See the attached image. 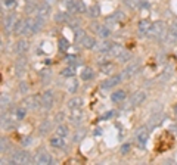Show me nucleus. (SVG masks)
<instances>
[{
    "mask_svg": "<svg viewBox=\"0 0 177 165\" xmlns=\"http://www.w3.org/2000/svg\"><path fill=\"white\" fill-rule=\"evenodd\" d=\"M43 21L44 19L38 18V16H37V19H27L25 21V31H24V34L25 35H33L37 31H40L43 28Z\"/></svg>",
    "mask_w": 177,
    "mask_h": 165,
    "instance_id": "obj_1",
    "label": "nucleus"
},
{
    "mask_svg": "<svg viewBox=\"0 0 177 165\" xmlns=\"http://www.w3.org/2000/svg\"><path fill=\"white\" fill-rule=\"evenodd\" d=\"M12 164H18V165H27L31 162V156L28 152H15L13 156H12L11 159Z\"/></svg>",
    "mask_w": 177,
    "mask_h": 165,
    "instance_id": "obj_2",
    "label": "nucleus"
},
{
    "mask_svg": "<svg viewBox=\"0 0 177 165\" xmlns=\"http://www.w3.org/2000/svg\"><path fill=\"white\" fill-rule=\"evenodd\" d=\"M52 105H53V93L49 91V90L42 93V96H40V106L43 109H50Z\"/></svg>",
    "mask_w": 177,
    "mask_h": 165,
    "instance_id": "obj_3",
    "label": "nucleus"
},
{
    "mask_svg": "<svg viewBox=\"0 0 177 165\" xmlns=\"http://www.w3.org/2000/svg\"><path fill=\"white\" fill-rule=\"evenodd\" d=\"M34 162L40 165H49V164H52V156L47 152H44V150H40L38 153L34 156Z\"/></svg>",
    "mask_w": 177,
    "mask_h": 165,
    "instance_id": "obj_4",
    "label": "nucleus"
},
{
    "mask_svg": "<svg viewBox=\"0 0 177 165\" xmlns=\"http://www.w3.org/2000/svg\"><path fill=\"white\" fill-rule=\"evenodd\" d=\"M165 33V25L162 21H156V22H152V28H151V35L154 37H159L162 34Z\"/></svg>",
    "mask_w": 177,
    "mask_h": 165,
    "instance_id": "obj_5",
    "label": "nucleus"
},
{
    "mask_svg": "<svg viewBox=\"0 0 177 165\" xmlns=\"http://www.w3.org/2000/svg\"><path fill=\"white\" fill-rule=\"evenodd\" d=\"M148 139H149V133H148V130L143 128V127L139 128L137 133H136V140H137V143L143 147L145 144H146V142H148Z\"/></svg>",
    "mask_w": 177,
    "mask_h": 165,
    "instance_id": "obj_6",
    "label": "nucleus"
},
{
    "mask_svg": "<svg viewBox=\"0 0 177 165\" xmlns=\"http://www.w3.org/2000/svg\"><path fill=\"white\" fill-rule=\"evenodd\" d=\"M122 74L121 75H114L112 78H109V80H106V81H103L102 83V88H112V87H115L117 84H120L121 83V80H122Z\"/></svg>",
    "mask_w": 177,
    "mask_h": 165,
    "instance_id": "obj_7",
    "label": "nucleus"
},
{
    "mask_svg": "<svg viewBox=\"0 0 177 165\" xmlns=\"http://www.w3.org/2000/svg\"><path fill=\"white\" fill-rule=\"evenodd\" d=\"M16 16L15 15H9L6 16V19H3V27L6 31H13L15 30V25H16Z\"/></svg>",
    "mask_w": 177,
    "mask_h": 165,
    "instance_id": "obj_8",
    "label": "nucleus"
},
{
    "mask_svg": "<svg viewBox=\"0 0 177 165\" xmlns=\"http://www.w3.org/2000/svg\"><path fill=\"white\" fill-rule=\"evenodd\" d=\"M151 28H152V22L149 21V19H142V21L139 22V25H137L139 33L143 34V35L151 33Z\"/></svg>",
    "mask_w": 177,
    "mask_h": 165,
    "instance_id": "obj_9",
    "label": "nucleus"
},
{
    "mask_svg": "<svg viewBox=\"0 0 177 165\" xmlns=\"http://www.w3.org/2000/svg\"><path fill=\"white\" fill-rule=\"evenodd\" d=\"M122 52H124V49H122L121 44L112 43L109 47V50H108V55L112 56V58H120V56L122 55Z\"/></svg>",
    "mask_w": 177,
    "mask_h": 165,
    "instance_id": "obj_10",
    "label": "nucleus"
},
{
    "mask_svg": "<svg viewBox=\"0 0 177 165\" xmlns=\"http://www.w3.org/2000/svg\"><path fill=\"white\" fill-rule=\"evenodd\" d=\"M49 15H50V5L44 3V5H42V6H38V8H37V16H38V18L46 19Z\"/></svg>",
    "mask_w": 177,
    "mask_h": 165,
    "instance_id": "obj_11",
    "label": "nucleus"
},
{
    "mask_svg": "<svg viewBox=\"0 0 177 165\" xmlns=\"http://www.w3.org/2000/svg\"><path fill=\"white\" fill-rule=\"evenodd\" d=\"M145 99H146V94L143 91H136L132 96V105L133 106H139V105H142L145 102Z\"/></svg>",
    "mask_w": 177,
    "mask_h": 165,
    "instance_id": "obj_12",
    "label": "nucleus"
},
{
    "mask_svg": "<svg viewBox=\"0 0 177 165\" xmlns=\"http://www.w3.org/2000/svg\"><path fill=\"white\" fill-rule=\"evenodd\" d=\"M24 106L27 108V109H34L37 105H40V100H37L35 96H28V97H25L24 99Z\"/></svg>",
    "mask_w": 177,
    "mask_h": 165,
    "instance_id": "obj_13",
    "label": "nucleus"
},
{
    "mask_svg": "<svg viewBox=\"0 0 177 165\" xmlns=\"http://www.w3.org/2000/svg\"><path fill=\"white\" fill-rule=\"evenodd\" d=\"M139 71V64H132V65H129L125 69H124V72H122V77L124 78H132L136 72Z\"/></svg>",
    "mask_w": 177,
    "mask_h": 165,
    "instance_id": "obj_14",
    "label": "nucleus"
},
{
    "mask_svg": "<svg viewBox=\"0 0 177 165\" xmlns=\"http://www.w3.org/2000/svg\"><path fill=\"white\" fill-rule=\"evenodd\" d=\"M68 108L69 109H80L81 108V105H83V99L81 97H78V96H75V97H72V99L68 100Z\"/></svg>",
    "mask_w": 177,
    "mask_h": 165,
    "instance_id": "obj_15",
    "label": "nucleus"
},
{
    "mask_svg": "<svg viewBox=\"0 0 177 165\" xmlns=\"http://www.w3.org/2000/svg\"><path fill=\"white\" fill-rule=\"evenodd\" d=\"M27 49H28V41L27 40H18L15 43V52L16 53H24V52H27Z\"/></svg>",
    "mask_w": 177,
    "mask_h": 165,
    "instance_id": "obj_16",
    "label": "nucleus"
},
{
    "mask_svg": "<svg viewBox=\"0 0 177 165\" xmlns=\"http://www.w3.org/2000/svg\"><path fill=\"white\" fill-rule=\"evenodd\" d=\"M176 40H177V22H174V24L171 25L170 31H168V35H167V41H170V43H174Z\"/></svg>",
    "mask_w": 177,
    "mask_h": 165,
    "instance_id": "obj_17",
    "label": "nucleus"
},
{
    "mask_svg": "<svg viewBox=\"0 0 177 165\" xmlns=\"http://www.w3.org/2000/svg\"><path fill=\"white\" fill-rule=\"evenodd\" d=\"M81 46H83L84 49H93V47L96 46V40H95L92 35H86V37L83 38V41H81Z\"/></svg>",
    "mask_w": 177,
    "mask_h": 165,
    "instance_id": "obj_18",
    "label": "nucleus"
},
{
    "mask_svg": "<svg viewBox=\"0 0 177 165\" xmlns=\"http://www.w3.org/2000/svg\"><path fill=\"white\" fill-rule=\"evenodd\" d=\"M108 21H112V22H124V21H125V15H124L121 11H117V12H114L111 16H108Z\"/></svg>",
    "mask_w": 177,
    "mask_h": 165,
    "instance_id": "obj_19",
    "label": "nucleus"
},
{
    "mask_svg": "<svg viewBox=\"0 0 177 165\" xmlns=\"http://www.w3.org/2000/svg\"><path fill=\"white\" fill-rule=\"evenodd\" d=\"M124 99H125V91L124 90H118V91L112 93V96H111V100L114 103H121Z\"/></svg>",
    "mask_w": 177,
    "mask_h": 165,
    "instance_id": "obj_20",
    "label": "nucleus"
},
{
    "mask_svg": "<svg viewBox=\"0 0 177 165\" xmlns=\"http://www.w3.org/2000/svg\"><path fill=\"white\" fill-rule=\"evenodd\" d=\"M65 143V137H61V136H53L52 139H50V144L53 146V147H62Z\"/></svg>",
    "mask_w": 177,
    "mask_h": 165,
    "instance_id": "obj_21",
    "label": "nucleus"
},
{
    "mask_svg": "<svg viewBox=\"0 0 177 165\" xmlns=\"http://www.w3.org/2000/svg\"><path fill=\"white\" fill-rule=\"evenodd\" d=\"M95 77V72H93V69L92 68H84L83 71H81V78L83 80H92V78Z\"/></svg>",
    "mask_w": 177,
    "mask_h": 165,
    "instance_id": "obj_22",
    "label": "nucleus"
},
{
    "mask_svg": "<svg viewBox=\"0 0 177 165\" xmlns=\"http://www.w3.org/2000/svg\"><path fill=\"white\" fill-rule=\"evenodd\" d=\"M64 8L66 9V12L75 13V0H65L64 2Z\"/></svg>",
    "mask_w": 177,
    "mask_h": 165,
    "instance_id": "obj_23",
    "label": "nucleus"
},
{
    "mask_svg": "<svg viewBox=\"0 0 177 165\" xmlns=\"http://www.w3.org/2000/svg\"><path fill=\"white\" fill-rule=\"evenodd\" d=\"M77 88H78V81H75V80H71V81L66 83V91L68 93H75Z\"/></svg>",
    "mask_w": 177,
    "mask_h": 165,
    "instance_id": "obj_24",
    "label": "nucleus"
},
{
    "mask_svg": "<svg viewBox=\"0 0 177 165\" xmlns=\"http://www.w3.org/2000/svg\"><path fill=\"white\" fill-rule=\"evenodd\" d=\"M50 127H52V124H50L49 121H43L42 124H40L38 131H40V134H42V136H44V134H47V133L50 131Z\"/></svg>",
    "mask_w": 177,
    "mask_h": 165,
    "instance_id": "obj_25",
    "label": "nucleus"
},
{
    "mask_svg": "<svg viewBox=\"0 0 177 165\" xmlns=\"http://www.w3.org/2000/svg\"><path fill=\"white\" fill-rule=\"evenodd\" d=\"M100 69H102L103 74H111L112 69H114V65L111 62H103V64H100Z\"/></svg>",
    "mask_w": 177,
    "mask_h": 165,
    "instance_id": "obj_26",
    "label": "nucleus"
},
{
    "mask_svg": "<svg viewBox=\"0 0 177 165\" xmlns=\"http://www.w3.org/2000/svg\"><path fill=\"white\" fill-rule=\"evenodd\" d=\"M64 77H74L75 75V69H74V65H69V66H66L65 69L61 72Z\"/></svg>",
    "mask_w": 177,
    "mask_h": 165,
    "instance_id": "obj_27",
    "label": "nucleus"
},
{
    "mask_svg": "<svg viewBox=\"0 0 177 165\" xmlns=\"http://www.w3.org/2000/svg\"><path fill=\"white\" fill-rule=\"evenodd\" d=\"M86 11H87L86 5L81 0H75V13H84Z\"/></svg>",
    "mask_w": 177,
    "mask_h": 165,
    "instance_id": "obj_28",
    "label": "nucleus"
},
{
    "mask_svg": "<svg viewBox=\"0 0 177 165\" xmlns=\"http://www.w3.org/2000/svg\"><path fill=\"white\" fill-rule=\"evenodd\" d=\"M81 117H83L81 111H80V109H72V114H71V121H72V122L81 121Z\"/></svg>",
    "mask_w": 177,
    "mask_h": 165,
    "instance_id": "obj_29",
    "label": "nucleus"
},
{
    "mask_svg": "<svg viewBox=\"0 0 177 165\" xmlns=\"http://www.w3.org/2000/svg\"><path fill=\"white\" fill-rule=\"evenodd\" d=\"M13 31L16 34H24V31H25V21H16V25H15Z\"/></svg>",
    "mask_w": 177,
    "mask_h": 165,
    "instance_id": "obj_30",
    "label": "nucleus"
},
{
    "mask_svg": "<svg viewBox=\"0 0 177 165\" xmlns=\"http://www.w3.org/2000/svg\"><path fill=\"white\" fill-rule=\"evenodd\" d=\"M58 46H59V50L61 52H65V50H68V47H69V41L66 38H59Z\"/></svg>",
    "mask_w": 177,
    "mask_h": 165,
    "instance_id": "obj_31",
    "label": "nucleus"
},
{
    "mask_svg": "<svg viewBox=\"0 0 177 165\" xmlns=\"http://www.w3.org/2000/svg\"><path fill=\"white\" fill-rule=\"evenodd\" d=\"M127 6L132 8V9H139L142 6V0H125Z\"/></svg>",
    "mask_w": 177,
    "mask_h": 165,
    "instance_id": "obj_32",
    "label": "nucleus"
},
{
    "mask_svg": "<svg viewBox=\"0 0 177 165\" xmlns=\"http://www.w3.org/2000/svg\"><path fill=\"white\" fill-rule=\"evenodd\" d=\"M55 134L56 136H61V137H66V136H68V127H65V125H59V127L56 128Z\"/></svg>",
    "mask_w": 177,
    "mask_h": 165,
    "instance_id": "obj_33",
    "label": "nucleus"
},
{
    "mask_svg": "<svg viewBox=\"0 0 177 165\" xmlns=\"http://www.w3.org/2000/svg\"><path fill=\"white\" fill-rule=\"evenodd\" d=\"M98 34H99L102 38H106L108 35L111 34V31L106 28V27H103V25H100V27H98Z\"/></svg>",
    "mask_w": 177,
    "mask_h": 165,
    "instance_id": "obj_34",
    "label": "nucleus"
},
{
    "mask_svg": "<svg viewBox=\"0 0 177 165\" xmlns=\"http://www.w3.org/2000/svg\"><path fill=\"white\" fill-rule=\"evenodd\" d=\"M55 19L58 22H65V21H69V15L66 12H59L58 15L55 16Z\"/></svg>",
    "mask_w": 177,
    "mask_h": 165,
    "instance_id": "obj_35",
    "label": "nucleus"
},
{
    "mask_svg": "<svg viewBox=\"0 0 177 165\" xmlns=\"http://www.w3.org/2000/svg\"><path fill=\"white\" fill-rule=\"evenodd\" d=\"M15 115H16L18 120H24L25 115H27V108H25V106H24V108H18L16 112H15Z\"/></svg>",
    "mask_w": 177,
    "mask_h": 165,
    "instance_id": "obj_36",
    "label": "nucleus"
},
{
    "mask_svg": "<svg viewBox=\"0 0 177 165\" xmlns=\"http://www.w3.org/2000/svg\"><path fill=\"white\" fill-rule=\"evenodd\" d=\"M99 13H100V8L98 6V5L92 6V8H90V11H88V15H90L92 18H96V16H98Z\"/></svg>",
    "mask_w": 177,
    "mask_h": 165,
    "instance_id": "obj_37",
    "label": "nucleus"
},
{
    "mask_svg": "<svg viewBox=\"0 0 177 165\" xmlns=\"http://www.w3.org/2000/svg\"><path fill=\"white\" fill-rule=\"evenodd\" d=\"M86 35H87V34L84 33L83 30H78L77 33H75V41H77V43H81V41H83V38H84Z\"/></svg>",
    "mask_w": 177,
    "mask_h": 165,
    "instance_id": "obj_38",
    "label": "nucleus"
},
{
    "mask_svg": "<svg viewBox=\"0 0 177 165\" xmlns=\"http://www.w3.org/2000/svg\"><path fill=\"white\" fill-rule=\"evenodd\" d=\"M0 103H2V108H3V109H5V108H6V106L9 105V97H8V96H6L5 93H3V94L0 96Z\"/></svg>",
    "mask_w": 177,
    "mask_h": 165,
    "instance_id": "obj_39",
    "label": "nucleus"
},
{
    "mask_svg": "<svg viewBox=\"0 0 177 165\" xmlns=\"http://www.w3.org/2000/svg\"><path fill=\"white\" fill-rule=\"evenodd\" d=\"M0 144H2V152H3V153H5L6 150H9V143H8V139L2 137V142H0Z\"/></svg>",
    "mask_w": 177,
    "mask_h": 165,
    "instance_id": "obj_40",
    "label": "nucleus"
},
{
    "mask_svg": "<svg viewBox=\"0 0 177 165\" xmlns=\"http://www.w3.org/2000/svg\"><path fill=\"white\" fill-rule=\"evenodd\" d=\"M66 62L71 64V65H77L78 64V59L75 56H66Z\"/></svg>",
    "mask_w": 177,
    "mask_h": 165,
    "instance_id": "obj_41",
    "label": "nucleus"
},
{
    "mask_svg": "<svg viewBox=\"0 0 177 165\" xmlns=\"http://www.w3.org/2000/svg\"><path fill=\"white\" fill-rule=\"evenodd\" d=\"M130 149H132V146H130V144H127V143L122 144V146H121V153L122 155H127L129 152H130Z\"/></svg>",
    "mask_w": 177,
    "mask_h": 165,
    "instance_id": "obj_42",
    "label": "nucleus"
},
{
    "mask_svg": "<svg viewBox=\"0 0 177 165\" xmlns=\"http://www.w3.org/2000/svg\"><path fill=\"white\" fill-rule=\"evenodd\" d=\"M2 2H3V5H5L6 8H11V6L15 5V0H2Z\"/></svg>",
    "mask_w": 177,
    "mask_h": 165,
    "instance_id": "obj_43",
    "label": "nucleus"
},
{
    "mask_svg": "<svg viewBox=\"0 0 177 165\" xmlns=\"http://www.w3.org/2000/svg\"><path fill=\"white\" fill-rule=\"evenodd\" d=\"M129 58H130V55H129V53H124V52H122V55L120 56V58H118V59H120V61H121V62H124V61H127V59H129Z\"/></svg>",
    "mask_w": 177,
    "mask_h": 165,
    "instance_id": "obj_44",
    "label": "nucleus"
},
{
    "mask_svg": "<svg viewBox=\"0 0 177 165\" xmlns=\"http://www.w3.org/2000/svg\"><path fill=\"white\" fill-rule=\"evenodd\" d=\"M83 136H84V133H83V131H80L78 134H75V136H74V140L77 142V140H80V139H81Z\"/></svg>",
    "mask_w": 177,
    "mask_h": 165,
    "instance_id": "obj_45",
    "label": "nucleus"
},
{
    "mask_svg": "<svg viewBox=\"0 0 177 165\" xmlns=\"http://www.w3.org/2000/svg\"><path fill=\"white\" fill-rule=\"evenodd\" d=\"M31 140H33L31 137H27V139H24V142H22V144H25V146H27V144H31Z\"/></svg>",
    "mask_w": 177,
    "mask_h": 165,
    "instance_id": "obj_46",
    "label": "nucleus"
},
{
    "mask_svg": "<svg viewBox=\"0 0 177 165\" xmlns=\"http://www.w3.org/2000/svg\"><path fill=\"white\" fill-rule=\"evenodd\" d=\"M56 2H58V0H44V3H47V5H50V6H52V5H55Z\"/></svg>",
    "mask_w": 177,
    "mask_h": 165,
    "instance_id": "obj_47",
    "label": "nucleus"
},
{
    "mask_svg": "<svg viewBox=\"0 0 177 165\" xmlns=\"http://www.w3.org/2000/svg\"><path fill=\"white\" fill-rule=\"evenodd\" d=\"M114 114H115V112H106V114H105V115H103V118H105V120H106V118H109V117H112V115H114Z\"/></svg>",
    "mask_w": 177,
    "mask_h": 165,
    "instance_id": "obj_48",
    "label": "nucleus"
},
{
    "mask_svg": "<svg viewBox=\"0 0 177 165\" xmlns=\"http://www.w3.org/2000/svg\"><path fill=\"white\" fill-rule=\"evenodd\" d=\"M176 114H177V106H176Z\"/></svg>",
    "mask_w": 177,
    "mask_h": 165,
    "instance_id": "obj_49",
    "label": "nucleus"
}]
</instances>
